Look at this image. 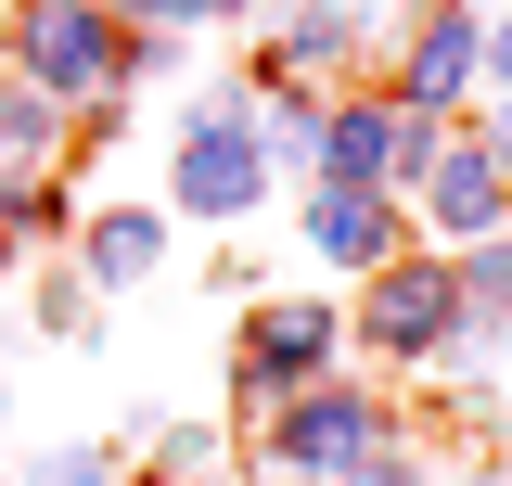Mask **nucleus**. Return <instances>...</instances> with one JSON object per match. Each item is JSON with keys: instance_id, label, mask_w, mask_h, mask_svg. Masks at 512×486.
Instances as JSON below:
<instances>
[{"instance_id": "nucleus-1", "label": "nucleus", "mask_w": 512, "mask_h": 486, "mask_svg": "<svg viewBox=\"0 0 512 486\" xmlns=\"http://www.w3.org/2000/svg\"><path fill=\"white\" fill-rule=\"evenodd\" d=\"M154 205H167L180 231H256V218L282 205L269 154H256V64H231V77L192 90V116L167 128V180H154Z\"/></svg>"}, {"instance_id": "nucleus-2", "label": "nucleus", "mask_w": 512, "mask_h": 486, "mask_svg": "<svg viewBox=\"0 0 512 486\" xmlns=\"http://www.w3.org/2000/svg\"><path fill=\"white\" fill-rule=\"evenodd\" d=\"M346 359L384 371V384H423V371H487V359H474V320H461V282H448L436 243H397L372 282L346 295Z\"/></svg>"}, {"instance_id": "nucleus-3", "label": "nucleus", "mask_w": 512, "mask_h": 486, "mask_svg": "<svg viewBox=\"0 0 512 486\" xmlns=\"http://www.w3.org/2000/svg\"><path fill=\"white\" fill-rule=\"evenodd\" d=\"M384 435H410V397L384 384V371H320V384H295V397H269V410H244V435H231V461L244 474H346L359 448H384Z\"/></svg>"}, {"instance_id": "nucleus-4", "label": "nucleus", "mask_w": 512, "mask_h": 486, "mask_svg": "<svg viewBox=\"0 0 512 486\" xmlns=\"http://www.w3.org/2000/svg\"><path fill=\"white\" fill-rule=\"evenodd\" d=\"M116 0H0V77H26V90H52L64 116H90V103H128L116 90Z\"/></svg>"}, {"instance_id": "nucleus-5", "label": "nucleus", "mask_w": 512, "mask_h": 486, "mask_svg": "<svg viewBox=\"0 0 512 486\" xmlns=\"http://www.w3.org/2000/svg\"><path fill=\"white\" fill-rule=\"evenodd\" d=\"M448 141V116H410L384 77H359V90H333L320 103V141H308V180H346V192H397L410 205V180H423V154Z\"/></svg>"}, {"instance_id": "nucleus-6", "label": "nucleus", "mask_w": 512, "mask_h": 486, "mask_svg": "<svg viewBox=\"0 0 512 486\" xmlns=\"http://www.w3.org/2000/svg\"><path fill=\"white\" fill-rule=\"evenodd\" d=\"M320 371H346V295H256L231 333V410H269Z\"/></svg>"}, {"instance_id": "nucleus-7", "label": "nucleus", "mask_w": 512, "mask_h": 486, "mask_svg": "<svg viewBox=\"0 0 512 486\" xmlns=\"http://www.w3.org/2000/svg\"><path fill=\"white\" fill-rule=\"evenodd\" d=\"M512 231V141L487 116H448V141L410 180V243H487Z\"/></svg>"}, {"instance_id": "nucleus-8", "label": "nucleus", "mask_w": 512, "mask_h": 486, "mask_svg": "<svg viewBox=\"0 0 512 486\" xmlns=\"http://www.w3.org/2000/svg\"><path fill=\"white\" fill-rule=\"evenodd\" d=\"M384 26H397L384 0H269L244 64L295 77V90H359V77L384 64Z\"/></svg>"}, {"instance_id": "nucleus-9", "label": "nucleus", "mask_w": 512, "mask_h": 486, "mask_svg": "<svg viewBox=\"0 0 512 486\" xmlns=\"http://www.w3.org/2000/svg\"><path fill=\"white\" fill-rule=\"evenodd\" d=\"M384 90L410 103V116H474V90H487V52H474V0H397V26H384Z\"/></svg>"}, {"instance_id": "nucleus-10", "label": "nucleus", "mask_w": 512, "mask_h": 486, "mask_svg": "<svg viewBox=\"0 0 512 486\" xmlns=\"http://www.w3.org/2000/svg\"><path fill=\"white\" fill-rule=\"evenodd\" d=\"M295 231H308V256L333 282H372L384 256L410 243V205L397 192H346V180H295Z\"/></svg>"}, {"instance_id": "nucleus-11", "label": "nucleus", "mask_w": 512, "mask_h": 486, "mask_svg": "<svg viewBox=\"0 0 512 486\" xmlns=\"http://www.w3.org/2000/svg\"><path fill=\"white\" fill-rule=\"evenodd\" d=\"M64 256H77V282H90V295L116 307V295H141V282L180 256V218H167V205H141V192H128V205H77Z\"/></svg>"}, {"instance_id": "nucleus-12", "label": "nucleus", "mask_w": 512, "mask_h": 486, "mask_svg": "<svg viewBox=\"0 0 512 486\" xmlns=\"http://www.w3.org/2000/svg\"><path fill=\"white\" fill-rule=\"evenodd\" d=\"M64 231H77V167H0V282L64 256Z\"/></svg>"}, {"instance_id": "nucleus-13", "label": "nucleus", "mask_w": 512, "mask_h": 486, "mask_svg": "<svg viewBox=\"0 0 512 486\" xmlns=\"http://www.w3.org/2000/svg\"><path fill=\"white\" fill-rule=\"evenodd\" d=\"M436 256H448V282H461L474 359L500 371V359H512V231H487V243H436Z\"/></svg>"}, {"instance_id": "nucleus-14", "label": "nucleus", "mask_w": 512, "mask_h": 486, "mask_svg": "<svg viewBox=\"0 0 512 486\" xmlns=\"http://www.w3.org/2000/svg\"><path fill=\"white\" fill-rule=\"evenodd\" d=\"M128 486H231V423H154V435H128Z\"/></svg>"}, {"instance_id": "nucleus-15", "label": "nucleus", "mask_w": 512, "mask_h": 486, "mask_svg": "<svg viewBox=\"0 0 512 486\" xmlns=\"http://www.w3.org/2000/svg\"><path fill=\"white\" fill-rule=\"evenodd\" d=\"M320 103H333V90H295V77H269V64H256V154H269V180H308Z\"/></svg>"}, {"instance_id": "nucleus-16", "label": "nucleus", "mask_w": 512, "mask_h": 486, "mask_svg": "<svg viewBox=\"0 0 512 486\" xmlns=\"http://www.w3.org/2000/svg\"><path fill=\"white\" fill-rule=\"evenodd\" d=\"M64 141H77V116H64L52 90L0 77V167H64Z\"/></svg>"}, {"instance_id": "nucleus-17", "label": "nucleus", "mask_w": 512, "mask_h": 486, "mask_svg": "<svg viewBox=\"0 0 512 486\" xmlns=\"http://www.w3.org/2000/svg\"><path fill=\"white\" fill-rule=\"evenodd\" d=\"M26 320H39V346H90L103 295L77 282V256H39V269H26Z\"/></svg>"}, {"instance_id": "nucleus-18", "label": "nucleus", "mask_w": 512, "mask_h": 486, "mask_svg": "<svg viewBox=\"0 0 512 486\" xmlns=\"http://www.w3.org/2000/svg\"><path fill=\"white\" fill-rule=\"evenodd\" d=\"M13 474H26V486H128V448H103V435H64V448H26Z\"/></svg>"}, {"instance_id": "nucleus-19", "label": "nucleus", "mask_w": 512, "mask_h": 486, "mask_svg": "<svg viewBox=\"0 0 512 486\" xmlns=\"http://www.w3.org/2000/svg\"><path fill=\"white\" fill-rule=\"evenodd\" d=\"M448 474V448H423V435H384V448H359L333 486H436Z\"/></svg>"}, {"instance_id": "nucleus-20", "label": "nucleus", "mask_w": 512, "mask_h": 486, "mask_svg": "<svg viewBox=\"0 0 512 486\" xmlns=\"http://www.w3.org/2000/svg\"><path fill=\"white\" fill-rule=\"evenodd\" d=\"M180 64H192V39H167V26H116V90H128V103H141L154 77H180Z\"/></svg>"}, {"instance_id": "nucleus-21", "label": "nucleus", "mask_w": 512, "mask_h": 486, "mask_svg": "<svg viewBox=\"0 0 512 486\" xmlns=\"http://www.w3.org/2000/svg\"><path fill=\"white\" fill-rule=\"evenodd\" d=\"M128 26H167V39H231V0H116Z\"/></svg>"}, {"instance_id": "nucleus-22", "label": "nucleus", "mask_w": 512, "mask_h": 486, "mask_svg": "<svg viewBox=\"0 0 512 486\" xmlns=\"http://www.w3.org/2000/svg\"><path fill=\"white\" fill-rule=\"evenodd\" d=\"M474 52H487V90H474V103H500V90H512V0L474 13Z\"/></svg>"}, {"instance_id": "nucleus-23", "label": "nucleus", "mask_w": 512, "mask_h": 486, "mask_svg": "<svg viewBox=\"0 0 512 486\" xmlns=\"http://www.w3.org/2000/svg\"><path fill=\"white\" fill-rule=\"evenodd\" d=\"M231 486H333V474H244V461H231Z\"/></svg>"}, {"instance_id": "nucleus-24", "label": "nucleus", "mask_w": 512, "mask_h": 486, "mask_svg": "<svg viewBox=\"0 0 512 486\" xmlns=\"http://www.w3.org/2000/svg\"><path fill=\"white\" fill-rule=\"evenodd\" d=\"M474 116H487V128H500V141H512V90H500V103H474Z\"/></svg>"}, {"instance_id": "nucleus-25", "label": "nucleus", "mask_w": 512, "mask_h": 486, "mask_svg": "<svg viewBox=\"0 0 512 486\" xmlns=\"http://www.w3.org/2000/svg\"><path fill=\"white\" fill-rule=\"evenodd\" d=\"M436 486H487V474H474V461H448V474H436Z\"/></svg>"}, {"instance_id": "nucleus-26", "label": "nucleus", "mask_w": 512, "mask_h": 486, "mask_svg": "<svg viewBox=\"0 0 512 486\" xmlns=\"http://www.w3.org/2000/svg\"><path fill=\"white\" fill-rule=\"evenodd\" d=\"M256 13H269V0H231V26H256Z\"/></svg>"}, {"instance_id": "nucleus-27", "label": "nucleus", "mask_w": 512, "mask_h": 486, "mask_svg": "<svg viewBox=\"0 0 512 486\" xmlns=\"http://www.w3.org/2000/svg\"><path fill=\"white\" fill-rule=\"evenodd\" d=\"M0 423H13V371H0Z\"/></svg>"}, {"instance_id": "nucleus-28", "label": "nucleus", "mask_w": 512, "mask_h": 486, "mask_svg": "<svg viewBox=\"0 0 512 486\" xmlns=\"http://www.w3.org/2000/svg\"><path fill=\"white\" fill-rule=\"evenodd\" d=\"M474 13H500V0H474Z\"/></svg>"}]
</instances>
